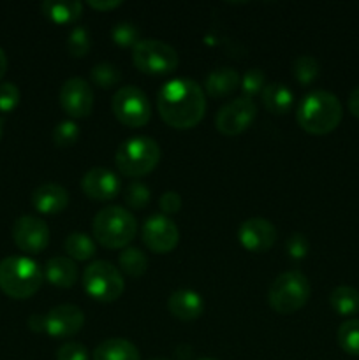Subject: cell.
Returning a JSON list of instances; mask_svg holds the SVG:
<instances>
[{"label":"cell","mask_w":359,"mask_h":360,"mask_svg":"<svg viewBox=\"0 0 359 360\" xmlns=\"http://www.w3.org/2000/svg\"><path fill=\"white\" fill-rule=\"evenodd\" d=\"M157 109L160 118L172 129H194L206 112L204 88L190 77L168 81L157 95Z\"/></svg>","instance_id":"1"},{"label":"cell","mask_w":359,"mask_h":360,"mask_svg":"<svg viewBox=\"0 0 359 360\" xmlns=\"http://www.w3.org/2000/svg\"><path fill=\"white\" fill-rule=\"evenodd\" d=\"M344 109L338 97L326 90L308 91L296 109L298 125L312 136H326L340 125Z\"/></svg>","instance_id":"2"},{"label":"cell","mask_w":359,"mask_h":360,"mask_svg":"<svg viewBox=\"0 0 359 360\" xmlns=\"http://www.w3.org/2000/svg\"><path fill=\"white\" fill-rule=\"evenodd\" d=\"M92 231L95 241L104 248H127L137 234V220L125 207L109 206L95 214Z\"/></svg>","instance_id":"3"},{"label":"cell","mask_w":359,"mask_h":360,"mask_svg":"<svg viewBox=\"0 0 359 360\" xmlns=\"http://www.w3.org/2000/svg\"><path fill=\"white\" fill-rule=\"evenodd\" d=\"M44 273L30 257L0 260V290L11 299H28L41 288Z\"/></svg>","instance_id":"4"},{"label":"cell","mask_w":359,"mask_h":360,"mask_svg":"<svg viewBox=\"0 0 359 360\" xmlns=\"http://www.w3.org/2000/svg\"><path fill=\"white\" fill-rule=\"evenodd\" d=\"M160 160V146L148 136L129 137L118 146L115 164L127 178H143L150 174Z\"/></svg>","instance_id":"5"},{"label":"cell","mask_w":359,"mask_h":360,"mask_svg":"<svg viewBox=\"0 0 359 360\" xmlns=\"http://www.w3.org/2000/svg\"><path fill=\"white\" fill-rule=\"evenodd\" d=\"M310 281L301 271H285L278 274L267 290L271 309L280 315L299 311L310 299Z\"/></svg>","instance_id":"6"},{"label":"cell","mask_w":359,"mask_h":360,"mask_svg":"<svg viewBox=\"0 0 359 360\" xmlns=\"http://www.w3.org/2000/svg\"><path fill=\"white\" fill-rule=\"evenodd\" d=\"M83 288L99 302H113L125 290L122 271L108 260H95L83 271Z\"/></svg>","instance_id":"7"},{"label":"cell","mask_w":359,"mask_h":360,"mask_svg":"<svg viewBox=\"0 0 359 360\" xmlns=\"http://www.w3.org/2000/svg\"><path fill=\"white\" fill-rule=\"evenodd\" d=\"M132 63L137 70L151 76H164L178 69V51L158 39H141L132 48Z\"/></svg>","instance_id":"8"},{"label":"cell","mask_w":359,"mask_h":360,"mask_svg":"<svg viewBox=\"0 0 359 360\" xmlns=\"http://www.w3.org/2000/svg\"><path fill=\"white\" fill-rule=\"evenodd\" d=\"M111 109L116 120L130 129L144 127L151 120V105L141 88L125 84L113 95Z\"/></svg>","instance_id":"9"},{"label":"cell","mask_w":359,"mask_h":360,"mask_svg":"<svg viewBox=\"0 0 359 360\" xmlns=\"http://www.w3.org/2000/svg\"><path fill=\"white\" fill-rule=\"evenodd\" d=\"M257 116V105L252 98L236 97L225 102L215 116V127L224 136H238L245 132Z\"/></svg>","instance_id":"10"},{"label":"cell","mask_w":359,"mask_h":360,"mask_svg":"<svg viewBox=\"0 0 359 360\" xmlns=\"http://www.w3.org/2000/svg\"><path fill=\"white\" fill-rule=\"evenodd\" d=\"M141 238L148 250L153 253L164 255L172 252L180 243V231L175 221L165 214H151L143 225Z\"/></svg>","instance_id":"11"},{"label":"cell","mask_w":359,"mask_h":360,"mask_svg":"<svg viewBox=\"0 0 359 360\" xmlns=\"http://www.w3.org/2000/svg\"><path fill=\"white\" fill-rule=\"evenodd\" d=\"M94 104V90L83 77H70L60 88V105L73 120L90 116Z\"/></svg>","instance_id":"12"},{"label":"cell","mask_w":359,"mask_h":360,"mask_svg":"<svg viewBox=\"0 0 359 360\" xmlns=\"http://www.w3.org/2000/svg\"><path fill=\"white\" fill-rule=\"evenodd\" d=\"M13 239L21 252L35 255L44 252L46 246L49 245V227L41 218L25 214L14 221Z\"/></svg>","instance_id":"13"},{"label":"cell","mask_w":359,"mask_h":360,"mask_svg":"<svg viewBox=\"0 0 359 360\" xmlns=\"http://www.w3.org/2000/svg\"><path fill=\"white\" fill-rule=\"evenodd\" d=\"M84 326V315L81 308L74 304H60L44 315V333L55 340L76 336Z\"/></svg>","instance_id":"14"},{"label":"cell","mask_w":359,"mask_h":360,"mask_svg":"<svg viewBox=\"0 0 359 360\" xmlns=\"http://www.w3.org/2000/svg\"><path fill=\"white\" fill-rule=\"evenodd\" d=\"M81 190L92 200H111L122 193V183L108 167H92L81 178Z\"/></svg>","instance_id":"15"},{"label":"cell","mask_w":359,"mask_h":360,"mask_svg":"<svg viewBox=\"0 0 359 360\" xmlns=\"http://www.w3.org/2000/svg\"><path fill=\"white\" fill-rule=\"evenodd\" d=\"M238 241L248 252L264 253L277 241V229L266 218H248L238 227Z\"/></svg>","instance_id":"16"},{"label":"cell","mask_w":359,"mask_h":360,"mask_svg":"<svg viewBox=\"0 0 359 360\" xmlns=\"http://www.w3.org/2000/svg\"><path fill=\"white\" fill-rule=\"evenodd\" d=\"M32 206L42 214H58L69 206V192L58 183H42L32 192Z\"/></svg>","instance_id":"17"},{"label":"cell","mask_w":359,"mask_h":360,"mask_svg":"<svg viewBox=\"0 0 359 360\" xmlns=\"http://www.w3.org/2000/svg\"><path fill=\"white\" fill-rule=\"evenodd\" d=\"M168 309L175 319L182 320V322H192L203 315L204 299L196 290L180 288L169 295Z\"/></svg>","instance_id":"18"},{"label":"cell","mask_w":359,"mask_h":360,"mask_svg":"<svg viewBox=\"0 0 359 360\" xmlns=\"http://www.w3.org/2000/svg\"><path fill=\"white\" fill-rule=\"evenodd\" d=\"M44 278L58 288H70L80 278L76 262L69 257H53L46 262Z\"/></svg>","instance_id":"19"},{"label":"cell","mask_w":359,"mask_h":360,"mask_svg":"<svg viewBox=\"0 0 359 360\" xmlns=\"http://www.w3.org/2000/svg\"><path fill=\"white\" fill-rule=\"evenodd\" d=\"M239 74L232 67H218L213 69L204 79V94L213 98L227 97L239 86Z\"/></svg>","instance_id":"20"},{"label":"cell","mask_w":359,"mask_h":360,"mask_svg":"<svg viewBox=\"0 0 359 360\" xmlns=\"http://www.w3.org/2000/svg\"><path fill=\"white\" fill-rule=\"evenodd\" d=\"M263 105L271 115H287L294 104V91L285 83H267L260 94Z\"/></svg>","instance_id":"21"},{"label":"cell","mask_w":359,"mask_h":360,"mask_svg":"<svg viewBox=\"0 0 359 360\" xmlns=\"http://www.w3.org/2000/svg\"><path fill=\"white\" fill-rule=\"evenodd\" d=\"M94 360H141L139 350L123 338H109L102 341L94 352Z\"/></svg>","instance_id":"22"},{"label":"cell","mask_w":359,"mask_h":360,"mask_svg":"<svg viewBox=\"0 0 359 360\" xmlns=\"http://www.w3.org/2000/svg\"><path fill=\"white\" fill-rule=\"evenodd\" d=\"M42 14L53 23H74L83 14V4L76 0H46L41 6Z\"/></svg>","instance_id":"23"},{"label":"cell","mask_w":359,"mask_h":360,"mask_svg":"<svg viewBox=\"0 0 359 360\" xmlns=\"http://www.w3.org/2000/svg\"><path fill=\"white\" fill-rule=\"evenodd\" d=\"M329 304L334 313L341 316H352L359 311V292L354 287L340 285L329 295Z\"/></svg>","instance_id":"24"},{"label":"cell","mask_w":359,"mask_h":360,"mask_svg":"<svg viewBox=\"0 0 359 360\" xmlns=\"http://www.w3.org/2000/svg\"><path fill=\"white\" fill-rule=\"evenodd\" d=\"M63 250H65L67 257L73 260H90L92 257L97 252V246L95 241L88 234L83 232H73V234L67 236V239L63 241Z\"/></svg>","instance_id":"25"},{"label":"cell","mask_w":359,"mask_h":360,"mask_svg":"<svg viewBox=\"0 0 359 360\" xmlns=\"http://www.w3.org/2000/svg\"><path fill=\"white\" fill-rule=\"evenodd\" d=\"M120 269L125 274L132 278H139L146 273L148 269V257L144 255L143 250L134 248V246H127L118 257Z\"/></svg>","instance_id":"26"},{"label":"cell","mask_w":359,"mask_h":360,"mask_svg":"<svg viewBox=\"0 0 359 360\" xmlns=\"http://www.w3.org/2000/svg\"><path fill=\"white\" fill-rule=\"evenodd\" d=\"M292 74L301 86H308L319 77L320 63L312 55H299L292 62Z\"/></svg>","instance_id":"27"},{"label":"cell","mask_w":359,"mask_h":360,"mask_svg":"<svg viewBox=\"0 0 359 360\" xmlns=\"http://www.w3.org/2000/svg\"><path fill=\"white\" fill-rule=\"evenodd\" d=\"M90 79L95 86L102 88V90H111L122 83V72L115 63L101 62L92 67Z\"/></svg>","instance_id":"28"},{"label":"cell","mask_w":359,"mask_h":360,"mask_svg":"<svg viewBox=\"0 0 359 360\" xmlns=\"http://www.w3.org/2000/svg\"><path fill=\"white\" fill-rule=\"evenodd\" d=\"M338 345L345 354L359 357V320H347L338 327Z\"/></svg>","instance_id":"29"},{"label":"cell","mask_w":359,"mask_h":360,"mask_svg":"<svg viewBox=\"0 0 359 360\" xmlns=\"http://www.w3.org/2000/svg\"><path fill=\"white\" fill-rule=\"evenodd\" d=\"M92 48V37L87 27H76L67 37V51L73 58H83Z\"/></svg>","instance_id":"30"},{"label":"cell","mask_w":359,"mask_h":360,"mask_svg":"<svg viewBox=\"0 0 359 360\" xmlns=\"http://www.w3.org/2000/svg\"><path fill=\"white\" fill-rule=\"evenodd\" d=\"M111 39L120 48H134L141 41L139 27L130 21H120L111 28Z\"/></svg>","instance_id":"31"},{"label":"cell","mask_w":359,"mask_h":360,"mask_svg":"<svg viewBox=\"0 0 359 360\" xmlns=\"http://www.w3.org/2000/svg\"><path fill=\"white\" fill-rule=\"evenodd\" d=\"M151 199V192L144 183L132 181L123 188V200L130 210H143Z\"/></svg>","instance_id":"32"},{"label":"cell","mask_w":359,"mask_h":360,"mask_svg":"<svg viewBox=\"0 0 359 360\" xmlns=\"http://www.w3.org/2000/svg\"><path fill=\"white\" fill-rule=\"evenodd\" d=\"M239 86H241L243 97L252 98L253 101V97L263 94L264 86H266V74H264V70L257 69V67L248 69L243 74Z\"/></svg>","instance_id":"33"},{"label":"cell","mask_w":359,"mask_h":360,"mask_svg":"<svg viewBox=\"0 0 359 360\" xmlns=\"http://www.w3.org/2000/svg\"><path fill=\"white\" fill-rule=\"evenodd\" d=\"M80 127L73 120H63L53 130V143L58 148H70L80 139Z\"/></svg>","instance_id":"34"},{"label":"cell","mask_w":359,"mask_h":360,"mask_svg":"<svg viewBox=\"0 0 359 360\" xmlns=\"http://www.w3.org/2000/svg\"><path fill=\"white\" fill-rule=\"evenodd\" d=\"M21 98V91L13 81L0 83V112H13L18 108Z\"/></svg>","instance_id":"35"},{"label":"cell","mask_w":359,"mask_h":360,"mask_svg":"<svg viewBox=\"0 0 359 360\" xmlns=\"http://www.w3.org/2000/svg\"><path fill=\"white\" fill-rule=\"evenodd\" d=\"M285 250H287L289 257L292 260H301L308 255V250H310V243L308 238L301 232H294V234L289 236L287 243H285Z\"/></svg>","instance_id":"36"},{"label":"cell","mask_w":359,"mask_h":360,"mask_svg":"<svg viewBox=\"0 0 359 360\" xmlns=\"http://www.w3.org/2000/svg\"><path fill=\"white\" fill-rule=\"evenodd\" d=\"M56 360H90V354L84 345L69 341L56 350Z\"/></svg>","instance_id":"37"},{"label":"cell","mask_w":359,"mask_h":360,"mask_svg":"<svg viewBox=\"0 0 359 360\" xmlns=\"http://www.w3.org/2000/svg\"><path fill=\"white\" fill-rule=\"evenodd\" d=\"M158 206H160L162 214H165V217L176 214L182 210V197L176 192H165L162 193L160 200H158Z\"/></svg>","instance_id":"38"},{"label":"cell","mask_w":359,"mask_h":360,"mask_svg":"<svg viewBox=\"0 0 359 360\" xmlns=\"http://www.w3.org/2000/svg\"><path fill=\"white\" fill-rule=\"evenodd\" d=\"M122 4H123L122 0H90V2H88V6H90L92 9L104 13V11L116 9V7H120Z\"/></svg>","instance_id":"39"},{"label":"cell","mask_w":359,"mask_h":360,"mask_svg":"<svg viewBox=\"0 0 359 360\" xmlns=\"http://www.w3.org/2000/svg\"><path fill=\"white\" fill-rule=\"evenodd\" d=\"M348 111L352 116L359 118V86H355L348 95Z\"/></svg>","instance_id":"40"},{"label":"cell","mask_w":359,"mask_h":360,"mask_svg":"<svg viewBox=\"0 0 359 360\" xmlns=\"http://www.w3.org/2000/svg\"><path fill=\"white\" fill-rule=\"evenodd\" d=\"M28 327H30L34 333H44V315H32L28 319Z\"/></svg>","instance_id":"41"},{"label":"cell","mask_w":359,"mask_h":360,"mask_svg":"<svg viewBox=\"0 0 359 360\" xmlns=\"http://www.w3.org/2000/svg\"><path fill=\"white\" fill-rule=\"evenodd\" d=\"M6 72H7V55H6V51L0 48V83H2Z\"/></svg>","instance_id":"42"},{"label":"cell","mask_w":359,"mask_h":360,"mask_svg":"<svg viewBox=\"0 0 359 360\" xmlns=\"http://www.w3.org/2000/svg\"><path fill=\"white\" fill-rule=\"evenodd\" d=\"M2 134H4V122L2 118H0V139H2Z\"/></svg>","instance_id":"43"},{"label":"cell","mask_w":359,"mask_h":360,"mask_svg":"<svg viewBox=\"0 0 359 360\" xmlns=\"http://www.w3.org/2000/svg\"><path fill=\"white\" fill-rule=\"evenodd\" d=\"M150 360H171V359H164V357H155V359H150Z\"/></svg>","instance_id":"44"},{"label":"cell","mask_w":359,"mask_h":360,"mask_svg":"<svg viewBox=\"0 0 359 360\" xmlns=\"http://www.w3.org/2000/svg\"><path fill=\"white\" fill-rule=\"evenodd\" d=\"M199 360H215V359H199Z\"/></svg>","instance_id":"45"}]
</instances>
